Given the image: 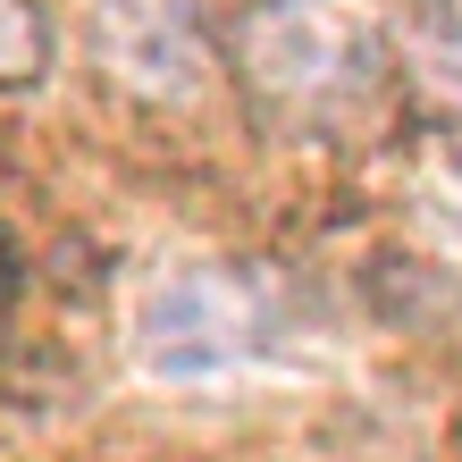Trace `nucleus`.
I'll use <instances>...</instances> for the list:
<instances>
[{
	"label": "nucleus",
	"mask_w": 462,
	"mask_h": 462,
	"mask_svg": "<svg viewBox=\"0 0 462 462\" xmlns=\"http://www.w3.org/2000/svg\"><path fill=\"white\" fill-rule=\"evenodd\" d=\"M395 60V25L378 0H261L236 25V68L261 118L328 126L362 110Z\"/></svg>",
	"instance_id": "1"
},
{
	"label": "nucleus",
	"mask_w": 462,
	"mask_h": 462,
	"mask_svg": "<svg viewBox=\"0 0 462 462\" xmlns=\"http://www.w3.org/2000/svg\"><path fill=\"white\" fill-rule=\"evenodd\" d=\"M286 337H294V294L278 269H253V261H177L134 294V319H126L134 370L169 378V387L253 370Z\"/></svg>",
	"instance_id": "2"
},
{
	"label": "nucleus",
	"mask_w": 462,
	"mask_h": 462,
	"mask_svg": "<svg viewBox=\"0 0 462 462\" xmlns=\"http://www.w3.org/2000/svg\"><path fill=\"white\" fill-rule=\"evenodd\" d=\"M85 42L118 93L160 101V110H177L210 85V34L185 0H93Z\"/></svg>",
	"instance_id": "3"
},
{
	"label": "nucleus",
	"mask_w": 462,
	"mask_h": 462,
	"mask_svg": "<svg viewBox=\"0 0 462 462\" xmlns=\"http://www.w3.org/2000/svg\"><path fill=\"white\" fill-rule=\"evenodd\" d=\"M395 51H403V76H412L438 110L462 118V0H412Z\"/></svg>",
	"instance_id": "4"
},
{
	"label": "nucleus",
	"mask_w": 462,
	"mask_h": 462,
	"mask_svg": "<svg viewBox=\"0 0 462 462\" xmlns=\"http://www.w3.org/2000/svg\"><path fill=\"white\" fill-rule=\"evenodd\" d=\"M51 68V25L34 0H0V85H34Z\"/></svg>",
	"instance_id": "5"
},
{
	"label": "nucleus",
	"mask_w": 462,
	"mask_h": 462,
	"mask_svg": "<svg viewBox=\"0 0 462 462\" xmlns=\"http://www.w3.org/2000/svg\"><path fill=\"white\" fill-rule=\"evenodd\" d=\"M438 194H446V210H454V219H462V152L446 160V177H438Z\"/></svg>",
	"instance_id": "6"
},
{
	"label": "nucleus",
	"mask_w": 462,
	"mask_h": 462,
	"mask_svg": "<svg viewBox=\"0 0 462 462\" xmlns=\"http://www.w3.org/2000/svg\"><path fill=\"white\" fill-rule=\"evenodd\" d=\"M0 328H9V236H0Z\"/></svg>",
	"instance_id": "7"
}]
</instances>
